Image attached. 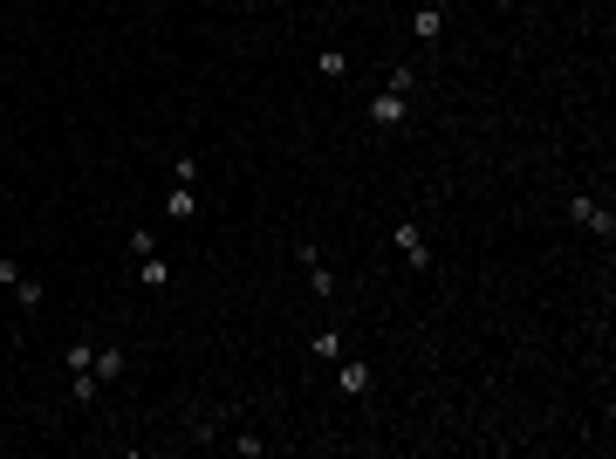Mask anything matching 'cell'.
<instances>
[{"label": "cell", "mask_w": 616, "mask_h": 459, "mask_svg": "<svg viewBox=\"0 0 616 459\" xmlns=\"http://www.w3.org/2000/svg\"><path fill=\"white\" fill-rule=\"evenodd\" d=\"M390 240H398V254H404V268H411V275H425V268H431V247H425V233H418V220H398V227H390Z\"/></svg>", "instance_id": "cell-1"}, {"label": "cell", "mask_w": 616, "mask_h": 459, "mask_svg": "<svg viewBox=\"0 0 616 459\" xmlns=\"http://www.w3.org/2000/svg\"><path fill=\"white\" fill-rule=\"evenodd\" d=\"M569 220H575V227H582V233H596V240H610V233H616L610 206H596V200H589V192H575V200H569Z\"/></svg>", "instance_id": "cell-2"}, {"label": "cell", "mask_w": 616, "mask_h": 459, "mask_svg": "<svg viewBox=\"0 0 616 459\" xmlns=\"http://www.w3.org/2000/svg\"><path fill=\"white\" fill-rule=\"evenodd\" d=\"M404 117H411V96H398V90H377V96H370V123H377V131H398Z\"/></svg>", "instance_id": "cell-3"}, {"label": "cell", "mask_w": 616, "mask_h": 459, "mask_svg": "<svg viewBox=\"0 0 616 459\" xmlns=\"http://www.w3.org/2000/svg\"><path fill=\"white\" fill-rule=\"evenodd\" d=\"M0 288H14V302H21V308H42V281L21 275V260H0Z\"/></svg>", "instance_id": "cell-4"}, {"label": "cell", "mask_w": 616, "mask_h": 459, "mask_svg": "<svg viewBox=\"0 0 616 459\" xmlns=\"http://www.w3.org/2000/svg\"><path fill=\"white\" fill-rule=\"evenodd\" d=\"M336 384L350 391V398H370V364L363 356H336Z\"/></svg>", "instance_id": "cell-5"}, {"label": "cell", "mask_w": 616, "mask_h": 459, "mask_svg": "<svg viewBox=\"0 0 616 459\" xmlns=\"http://www.w3.org/2000/svg\"><path fill=\"white\" fill-rule=\"evenodd\" d=\"M165 281H171V268H165V254H138V288H151V295H165Z\"/></svg>", "instance_id": "cell-6"}, {"label": "cell", "mask_w": 616, "mask_h": 459, "mask_svg": "<svg viewBox=\"0 0 616 459\" xmlns=\"http://www.w3.org/2000/svg\"><path fill=\"white\" fill-rule=\"evenodd\" d=\"M123 364H130V356H123V350H117V343H110V350H96V356H90V370H96V384H117V377H123Z\"/></svg>", "instance_id": "cell-7"}, {"label": "cell", "mask_w": 616, "mask_h": 459, "mask_svg": "<svg viewBox=\"0 0 616 459\" xmlns=\"http://www.w3.org/2000/svg\"><path fill=\"white\" fill-rule=\"evenodd\" d=\"M302 260H308V281H315V295H336V275L322 268V254H315L308 240H302Z\"/></svg>", "instance_id": "cell-8"}, {"label": "cell", "mask_w": 616, "mask_h": 459, "mask_svg": "<svg viewBox=\"0 0 616 459\" xmlns=\"http://www.w3.org/2000/svg\"><path fill=\"white\" fill-rule=\"evenodd\" d=\"M438 28H446V7H418V21H411L418 42H438Z\"/></svg>", "instance_id": "cell-9"}, {"label": "cell", "mask_w": 616, "mask_h": 459, "mask_svg": "<svg viewBox=\"0 0 616 459\" xmlns=\"http://www.w3.org/2000/svg\"><path fill=\"white\" fill-rule=\"evenodd\" d=\"M192 206H199V200H192V185H171V200H165V220H192Z\"/></svg>", "instance_id": "cell-10"}, {"label": "cell", "mask_w": 616, "mask_h": 459, "mask_svg": "<svg viewBox=\"0 0 616 459\" xmlns=\"http://www.w3.org/2000/svg\"><path fill=\"white\" fill-rule=\"evenodd\" d=\"M384 90L411 96V90H418V62H398V69H390V76H384Z\"/></svg>", "instance_id": "cell-11"}, {"label": "cell", "mask_w": 616, "mask_h": 459, "mask_svg": "<svg viewBox=\"0 0 616 459\" xmlns=\"http://www.w3.org/2000/svg\"><path fill=\"white\" fill-rule=\"evenodd\" d=\"M308 350L322 356V364H336V356H342V337H336V329H315V343H308Z\"/></svg>", "instance_id": "cell-12"}, {"label": "cell", "mask_w": 616, "mask_h": 459, "mask_svg": "<svg viewBox=\"0 0 616 459\" xmlns=\"http://www.w3.org/2000/svg\"><path fill=\"white\" fill-rule=\"evenodd\" d=\"M342 69H350V55H336V48H329V55H315V76H329V83H336Z\"/></svg>", "instance_id": "cell-13"}, {"label": "cell", "mask_w": 616, "mask_h": 459, "mask_svg": "<svg viewBox=\"0 0 616 459\" xmlns=\"http://www.w3.org/2000/svg\"><path fill=\"white\" fill-rule=\"evenodd\" d=\"M171 179H178V185H199V158H171Z\"/></svg>", "instance_id": "cell-14"}]
</instances>
